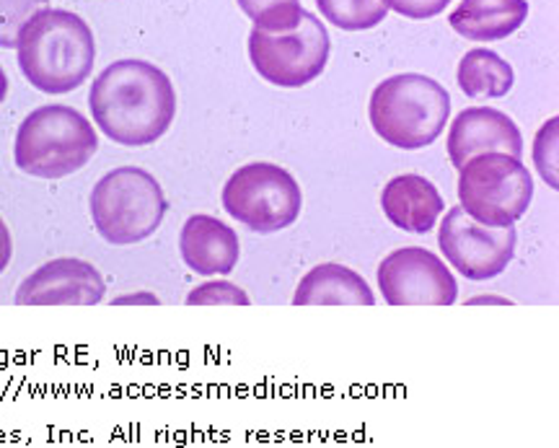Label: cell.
<instances>
[{
    "mask_svg": "<svg viewBox=\"0 0 559 448\" xmlns=\"http://www.w3.org/2000/svg\"><path fill=\"white\" fill-rule=\"evenodd\" d=\"M94 122L111 143L143 149L166 135L177 115L169 75L145 60H117L96 75L88 94Z\"/></svg>",
    "mask_w": 559,
    "mask_h": 448,
    "instance_id": "obj_1",
    "label": "cell"
},
{
    "mask_svg": "<svg viewBox=\"0 0 559 448\" xmlns=\"http://www.w3.org/2000/svg\"><path fill=\"white\" fill-rule=\"evenodd\" d=\"M19 68L34 89L70 94L94 70V32L79 13L41 9L19 34Z\"/></svg>",
    "mask_w": 559,
    "mask_h": 448,
    "instance_id": "obj_2",
    "label": "cell"
},
{
    "mask_svg": "<svg viewBox=\"0 0 559 448\" xmlns=\"http://www.w3.org/2000/svg\"><path fill=\"white\" fill-rule=\"evenodd\" d=\"M451 115L449 91L436 79L400 73L373 89L368 117L383 143L402 151L428 149L443 132Z\"/></svg>",
    "mask_w": 559,
    "mask_h": 448,
    "instance_id": "obj_3",
    "label": "cell"
},
{
    "mask_svg": "<svg viewBox=\"0 0 559 448\" xmlns=\"http://www.w3.org/2000/svg\"><path fill=\"white\" fill-rule=\"evenodd\" d=\"M96 149L99 135L79 109L45 104L19 125L13 161L29 177L62 179L83 169Z\"/></svg>",
    "mask_w": 559,
    "mask_h": 448,
    "instance_id": "obj_4",
    "label": "cell"
},
{
    "mask_svg": "<svg viewBox=\"0 0 559 448\" xmlns=\"http://www.w3.org/2000/svg\"><path fill=\"white\" fill-rule=\"evenodd\" d=\"M88 208L104 241L130 247L156 234L169 202L151 172L140 166H120L96 181Z\"/></svg>",
    "mask_w": 559,
    "mask_h": 448,
    "instance_id": "obj_5",
    "label": "cell"
},
{
    "mask_svg": "<svg viewBox=\"0 0 559 448\" xmlns=\"http://www.w3.org/2000/svg\"><path fill=\"white\" fill-rule=\"evenodd\" d=\"M459 205L485 226H515L534 200V177L521 158L479 153L459 169Z\"/></svg>",
    "mask_w": 559,
    "mask_h": 448,
    "instance_id": "obj_6",
    "label": "cell"
},
{
    "mask_svg": "<svg viewBox=\"0 0 559 448\" xmlns=\"http://www.w3.org/2000/svg\"><path fill=\"white\" fill-rule=\"evenodd\" d=\"M223 210L254 234H275L296 223L304 194L288 169L267 161L239 166L223 187Z\"/></svg>",
    "mask_w": 559,
    "mask_h": 448,
    "instance_id": "obj_7",
    "label": "cell"
},
{
    "mask_svg": "<svg viewBox=\"0 0 559 448\" xmlns=\"http://www.w3.org/2000/svg\"><path fill=\"white\" fill-rule=\"evenodd\" d=\"M330 32L311 11H304V19L293 32H249L251 66L264 81L280 89H300L317 81L330 62Z\"/></svg>",
    "mask_w": 559,
    "mask_h": 448,
    "instance_id": "obj_8",
    "label": "cell"
},
{
    "mask_svg": "<svg viewBox=\"0 0 559 448\" xmlns=\"http://www.w3.org/2000/svg\"><path fill=\"white\" fill-rule=\"evenodd\" d=\"M438 247L449 264L466 280H492L513 262L519 234L513 226H485L464 208H451L438 231Z\"/></svg>",
    "mask_w": 559,
    "mask_h": 448,
    "instance_id": "obj_9",
    "label": "cell"
},
{
    "mask_svg": "<svg viewBox=\"0 0 559 448\" xmlns=\"http://www.w3.org/2000/svg\"><path fill=\"white\" fill-rule=\"evenodd\" d=\"M379 291L389 306H453L456 275L438 255L423 247H402L381 259Z\"/></svg>",
    "mask_w": 559,
    "mask_h": 448,
    "instance_id": "obj_10",
    "label": "cell"
},
{
    "mask_svg": "<svg viewBox=\"0 0 559 448\" xmlns=\"http://www.w3.org/2000/svg\"><path fill=\"white\" fill-rule=\"evenodd\" d=\"M104 293L107 283L94 264L79 257H60L21 280L13 300L19 306H96Z\"/></svg>",
    "mask_w": 559,
    "mask_h": 448,
    "instance_id": "obj_11",
    "label": "cell"
},
{
    "mask_svg": "<svg viewBox=\"0 0 559 448\" xmlns=\"http://www.w3.org/2000/svg\"><path fill=\"white\" fill-rule=\"evenodd\" d=\"M449 158L461 169L479 153H508L523 156V135L506 111L492 107H469L459 111L449 130Z\"/></svg>",
    "mask_w": 559,
    "mask_h": 448,
    "instance_id": "obj_12",
    "label": "cell"
},
{
    "mask_svg": "<svg viewBox=\"0 0 559 448\" xmlns=\"http://www.w3.org/2000/svg\"><path fill=\"white\" fill-rule=\"evenodd\" d=\"M179 255L194 275H228L239 262L241 244L234 228L215 215H190L179 234Z\"/></svg>",
    "mask_w": 559,
    "mask_h": 448,
    "instance_id": "obj_13",
    "label": "cell"
},
{
    "mask_svg": "<svg viewBox=\"0 0 559 448\" xmlns=\"http://www.w3.org/2000/svg\"><path fill=\"white\" fill-rule=\"evenodd\" d=\"M381 208L396 228L407 234H430L443 215V194L419 174H400L383 187Z\"/></svg>",
    "mask_w": 559,
    "mask_h": 448,
    "instance_id": "obj_14",
    "label": "cell"
},
{
    "mask_svg": "<svg viewBox=\"0 0 559 448\" xmlns=\"http://www.w3.org/2000/svg\"><path fill=\"white\" fill-rule=\"evenodd\" d=\"M528 19V0H461L451 11V30L469 42L508 39Z\"/></svg>",
    "mask_w": 559,
    "mask_h": 448,
    "instance_id": "obj_15",
    "label": "cell"
},
{
    "mask_svg": "<svg viewBox=\"0 0 559 448\" xmlns=\"http://www.w3.org/2000/svg\"><path fill=\"white\" fill-rule=\"evenodd\" d=\"M296 306H373L376 296L370 285L355 270L345 264L326 262L317 264L311 272L300 278Z\"/></svg>",
    "mask_w": 559,
    "mask_h": 448,
    "instance_id": "obj_16",
    "label": "cell"
},
{
    "mask_svg": "<svg viewBox=\"0 0 559 448\" xmlns=\"http://www.w3.org/2000/svg\"><path fill=\"white\" fill-rule=\"evenodd\" d=\"M456 81L469 99H500L513 89L515 73L510 62L495 50L474 47L461 58Z\"/></svg>",
    "mask_w": 559,
    "mask_h": 448,
    "instance_id": "obj_17",
    "label": "cell"
},
{
    "mask_svg": "<svg viewBox=\"0 0 559 448\" xmlns=\"http://www.w3.org/2000/svg\"><path fill=\"white\" fill-rule=\"evenodd\" d=\"M317 9L321 16L345 32L373 30L389 13L381 0H317Z\"/></svg>",
    "mask_w": 559,
    "mask_h": 448,
    "instance_id": "obj_18",
    "label": "cell"
},
{
    "mask_svg": "<svg viewBox=\"0 0 559 448\" xmlns=\"http://www.w3.org/2000/svg\"><path fill=\"white\" fill-rule=\"evenodd\" d=\"M236 3L247 13L254 30L267 34L293 32L306 11L300 0H236Z\"/></svg>",
    "mask_w": 559,
    "mask_h": 448,
    "instance_id": "obj_19",
    "label": "cell"
},
{
    "mask_svg": "<svg viewBox=\"0 0 559 448\" xmlns=\"http://www.w3.org/2000/svg\"><path fill=\"white\" fill-rule=\"evenodd\" d=\"M50 0H0V47L16 50L19 34Z\"/></svg>",
    "mask_w": 559,
    "mask_h": 448,
    "instance_id": "obj_20",
    "label": "cell"
},
{
    "mask_svg": "<svg viewBox=\"0 0 559 448\" xmlns=\"http://www.w3.org/2000/svg\"><path fill=\"white\" fill-rule=\"evenodd\" d=\"M187 306H249V296L228 280H207L187 296Z\"/></svg>",
    "mask_w": 559,
    "mask_h": 448,
    "instance_id": "obj_21",
    "label": "cell"
},
{
    "mask_svg": "<svg viewBox=\"0 0 559 448\" xmlns=\"http://www.w3.org/2000/svg\"><path fill=\"white\" fill-rule=\"evenodd\" d=\"M557 117L544 125V130L536 135L534 143V161L539 166L542 179L547 181L551 190H559V179H557Z\"/></svg>",
    "mask_w": 559,
    "mask_h": 448,
    "instance_id": "obj_22",
    "label": "cell"
},
{
    "mask_svg": "<svg viewBox=\"0 0 559 448\" xmlns=\"http://www.w3.org/2000/svg\"><path fill=\"white\" fill-rule=\"evenodd\" d=\"M381 3L386 5L389 11L400 13L404 19L425 21V19L438 16V13H443L449 9L451 0H381Z\"/></svg>",
    "mask_w": 559,
    "mask_h": 448,
    "instance_id": "obj_23",
    "label": "cell"
},
{
    "mask_svg": "<svg viewBox=\"0 0 559 448\" xmlns=\"http://www.w3.org/2000/svg\"><path fill=\"white\" fill-rule=\"evenodd\" d=\"M13 255V239H11V231L5 226V221L0 219V275H3L5 268H9Z\"/></svg>",
    "mask_w": 559,
    "mask_h": 448,
    "instance_id": "obj_24",
    "label": "cell"
},
{
    "mask_svg": "<svg viewBox=\"0 0 559 448\" xmlns=\"http://www.w3.org/2000/svg\"><path fill=\"white\" fill-rule=\"evenodd\" d=\"M117 306H128V304H151V306H158V298L151 296V293H135V296H122V298H115Z\"/></svg>",
    "mask_w": 559,
    "mask_h": 448,
    "instance_id": "obj_25",
    "label": "cell"
},
{
    "mask_svg": "<svg viewBox=\"0 0 559 448\" xmlns=\"http://www.w3.org/2000/svg\"><path fill=\"white\" fill-rule=\"evenodd\" d=\"M469 306H481V304H502V306H510L508 298L502 296H477V298H469L466 300Z\"/></svg>",
    "mask_w": 559,
    "mask_h": 448,
    "instance_id": "obj_26",
    "label": "cell"
},
{
    "mask_svg": "<svg viewBox=\"0 0 559 448\" xmlns=\"http://www.w3.org/2000/svg\"><path fill=\"white\" fill-rule=\"evenodd\" d=\"M5 96H9V75H5V70L0 68V104L5 102Z\"/></svg>",
    "mask_w": 559,
    "mask_h": 448,
    "instance_id": "obj_27",
    "label": "cell"
}]
</instances>
